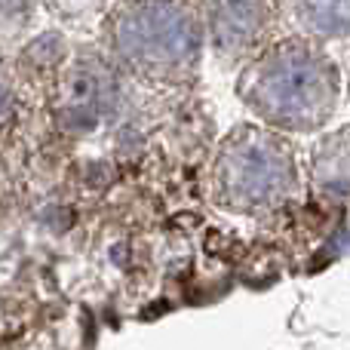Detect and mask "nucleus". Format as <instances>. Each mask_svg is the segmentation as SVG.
I'll return each instance as SVG.
<instances>
[{
	"mask_svg": "<svg viewBox=\"0 0 350 350\" xmlns=\"http://www.w3.org/2000/svg\"><path fill=\"white\" fill-rule=\"evenodd\" d=\"M237 96L267 129L317 133L338 108L341 74L323 43L289 34L243 65Z\"/></svg>",
	"mask_w": 350,
	"mask_h": 350,
	"instance_id": "obj_1",
	"label": "nucleus"
},
{
	"mask_svg": "<svg viewBox=\"0 0 350 350\" xmlns=\"http://www.w3.org/2000/svg\"><path fill=\"white\" fill-rule=\"evenodd\" d=\"M105 40L133 74L178 83L200 65L206 43L200 0H123L105 22Z\"/></svg>",
	"mask_w": 350,
	"mask_h": 350,
	"instance_id": "obj_2",
	"label": "nucleus"
},
{
	"mask_svg": "<svg viewBox=\"0 0 350 350\" xmlns=\"http://www.w3.org/2000/svg\"><path fill=\"white\" fill-rule=\"evenodd\" d=\"M215 191L218 200L230 209H277L298 191L295 154L277 129H234L215 160Z\"/></svg>",
	"mask_w": 350,
	"mask_h": 350,
	"instance_id": "obj_3",
	"label": "nucleus"
},
{
	"mask_svg": "<svg viewBox=\"0 0 350 350\" xmlns=\"http://www.w3.org/2000/svg\"><path fill=\"white\" fill-rule=\"evenodd\" d=\"M203 28L221 62H249L273 40L280 0H200Z\"/></svg>",
	"mask_w": 350,
	"mask_h": 350,
	"instance_id": "obj_4",
	"label": "nucleus"
},
{
	"mask_svg": "<svg viewBox=\"0 0 350 350\" xmlns=\"http://www.w3.org/2000/svg\"><path fill=\"white\" fill-rule=\"evenodd\" d=\"M301 34L317 43L350 37V0H289Z\"/></svg>",
	"mask_w": 350,
	"mask_h": 350,
	"instance_id": "obj_5",
	"label": "nucleus"
},
{
	"mask_svg": "<svg viewBox=\"0 0 350 350\" xmlns=\"http://www.w3.org/2000/svg\"><path fill=\"white\" fill-rule=\"evenodd\" d=\"M310 175L317 187L329 197H347L350 193V126L326 135L310 160Z\"/></svg>",
	"mask_w": 350,
	"mask_h": 350,
	"instance_id": "obj_6",
	"label": "nucleus"
},
{
	"mask_svg": "<svg viewBox=\"0 0 350 350\" xmlns=\"http://www.w3.org/2000/svg\"><path fill=\"white\" fill-rule=\"evenodd\" d=\"M31 10V0H0V28H16L25 22Z\"/></svg>",
	"mask_w": 350,
	"mask_h": 350,
	"instance_id": "obj_7",
	"label": "nucleus"
},
{
	"mask_svg": "<svg viewBox=\"0 0 350 350\" xmlns=\"http://www.w3.org/2000/svg\"><path fill=\"white\" fill-rule=\"evenodd\" d=\"M6 102V77H3V62H0V108Z\"/></svg>",
	"mask_w": 350,
	"mask_h": 350,
	"instance_id": "obj_8",
	"label": "nucleus"
}]
</instances>
